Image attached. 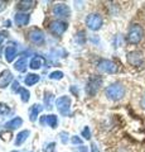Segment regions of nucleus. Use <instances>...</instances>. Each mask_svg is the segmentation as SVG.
<instances>
[{
  "label": "nucleus",
  "instance_id": "4",
  "mask_svg": "<svg viewBox=\"0 0 145 152\" xmlns=\"http://www.w3.org/2000/svg\"><path fill=\"white\" fill-rule=\"evenodd\" d=\"M56 105H57L58 112L62 114V115L68 117L69 114H71V99H69V96L63 95V96L58 98L57 100H56Z\"/></svg>",
  "mask_w": 145,
  "mask_h": 152
},
{
  "label": "nucleus",
  "instance_id": "34",
  "mask_svg": "<svg viewBox=\"0 0 145 152\" xmlns=\"http://www.w3.org/2000/svg\"><path fill=\"white\" fill-rule=\"evenodd\" d=\"M0 136L3 137V140H9L10 138V133H8V134L6 133H0Z\"/></svg>",
  "mask_w": 145,
  "mask_h": 152
},
{
  "label": "nucleus",
  "instance_id": "13",
  "mask_svg": "<svg viewBox=\"0 0 145 152\" xmlns=\"http://www.w3.org/2000/svg\"><path fill=\"white\" fill-rule=\"evenodd\" d=\"M14 20H15V23L19 27H24L29 23L30 17L25 13H18V14H15V17H14Z\"/></svg>",
  "mask_w": 145,
  "mask_h": 152
},
{
  "label": "nucleus",
  "instance_id": "29",
  "mask_svg": "<svg viewBox=\"0 0 145 152\" xmlns=\"http://www.w3.org/2000/svg\"><path fill=\"white\" fill-rule=\"evenodd\" d=\"M59 137H61V141H62V143H67V142H68V133L61 132L59 133Z\"/></svg>",
  "mask_w": 145,
  "mask_h": 152
},
{
  "label": "nucleus",
  "instance_id": "7",
  "mask_svg": "<svg viewBox=\"0 0 145 152\" xmlns=\"http://www.w3.org/2000/svg\"><path fill=\"white\" fill-rule=\"evenodd\" d=\"M28 39H29L32 43L34 45H43L44 41H45V37H44V33L42 32L38 28H33L28 32Z\"/></svg>",
  "mask_w": 145,
  "mask_h": 152
},
{
  "label": "nucleus",
  "instance_id": "37",
  "mask_svg": "<svg viewBox=\"0 0 145 152\" xmlns=\"http://www.w3.org/2000/svg\"><path fill=\"white\" fill-rule=\"evenodd\" d=\"M4 41V36L3 34H0V45H1V42Z\"/></svg>",
  "mask_w": 145,
  "mask_h": 152
},
{
  "label": "nucleus",
  "instance_id": "6",
  "mask_svg": "<svg viewBox=\"0 0 145 152\" xmlns=\"http://www.w3.org/2000/svg\"><path fill=\"white\" fill-rule=\"evenodd\" d=\"M102 23H104V20H102L100 14H90L86 18V26L91 31H99L102 27Z\"/></svg>",
  "mask_w": 145,
  "mask_h": 152
},
{
  "label": "nucleus",
  "instance_id": "31",
  "mask_svg": "<svg viewBox=\"0 0 145 152\" xmlns=\"http://www.w3.org/2000/svg\"><path fill=\"white\" fill-rule=\"evenodd\" d=\"M71 142L73 145H81L82 143V140L79 138V137H77V136H73L72 138H71Z\"/></svg>",
  "mask_w": 145,
  "mask_h": 152
},
{
  "label": "nucleus",
  "instance_id": "1",
  "mask_svg": "<svg viewBox=\"0 0 145 152\" xmlns=\"http://www.w3.org/2000/svg\"><path fill=\"white\" fill-rule=\"evenodd\" d=\"M106 96L110 99V100H114V102H118L120 99L124 98L125 95V86L120 83H114L109 85L106 88Z\"/></svg>",
  "mask_w": 145,
  "mask_h": 152
},
{
  "label": "nucleus",
  "instance_id": "11",
  "mask_svg": "<svg viewBox=\"0 0 145 152\" xmlns=\"http://www.w3.org/2000/svg\"><path fill=\"white\" fill-rule=\"evenodd\" d=\"M40 124L42 126H49L50 128H56L58 124V118L54 114H48V115H43L40 118Z\"/></svg>",
  "mask_w": 145,
  "mask_h": 152
},
{
  "label": "nucleus",
  "instance_id": "20",
  "mask_svg": "<svg viewBox=\"0 0 145 152\" xmlns=\"http://www.w3.org/2000/svg\"><path fill=\"white\" fill-rule=\"evenodd\" d=\"M22 124H23V119H22V118H19V117H17V118H14V119L9 121L8 123H5V127L10 128V129H15V128L20 127Z\"/></svg>",
  "mask_w": 145,
  "mask_h": 152
},
{
  "label": "nucleus",
  "instance_id": "32",
  "mask_svg": "<svg viewBox=\"0 0 145 152\" xmlns=\"http://www.w3.org/2000/svg\"><path fill=\"white\" fill-rule=\"evenodd\" d=\"M76 151L77 152H88V148L86 146H79V147H77V148H76Z\"/></svg>",
  "mask_w": 145,
  "mask_h": 152
},
{
  "label": "nucleus",
  "instance_id": "18",
  "mask_svg": "<svg viewBox=\"0 0 145 152\" xmlns=\"http://www.w3.org/2000/svg\"><path fill=\"white\" fill-rule=\"evenodd\" d=\"M15 56H17L15 47H13V46L6 47V48H5V60L8 61V62H12V61L15 58Z\"/></svg>",
  "mask_w": 145,
  "mask_h": 152
},
{
  "label": "nucleus",
  "instance_id": "17",
  "mask_svg": "<svg viewBox=\"0 0 145 152\" xmlns=\"http://www.w3.org/2000/svg\"><path fill=\"white\" fill-rule=\"evenodd\" d=\"M42 110H43V107H42L40 104H34L33 107H30V121L34 122Z\"/></svg>",
  "mask_w": 145,
  "mask_h": 152
},
{
  "label": "nucleus",
  "instance_id": "16",
  "mask_svg": "<svg viewBox=\"0 0 145 152\" xmlns=\"http://www.w3.org/2000/svg\"><path fill=\"white\" fill-rule=\"evenodd\" d=\"M40 80V77L38 75H35V74H28L27 75V77L24 79V83L27 86H33V85H35L37 83H38Z\"/></svg>",
  "mask_w": 145,
  "mask_h": 152
},
{
  "label": "nucleus",
  "instance_id": "28",
  "mask_svg": "<svg viewBox=\"0 0 145 152\" xmlns=\"http://www.w3.org/2000/svg\"><path fill=\"white\" fill-rule=\"evenodd\" d=\"M82 137H83L85 140H90V138H91V131H90V128H88V127L83 128V131H82Z\"/></svg>",
  "mask_w": 145,
  "mask_h": 152
},
{
  "label": "nucleus",
  "instance_id": "3",
  "mask_svg": "<svg viewBox=\"0 0 145 152\" xmlns=\"http://www.w3.org/2000/svg\"><path fill=\"white\" fill-rule=\"evenodd\" d=\"M102 86V77L97 75H93L88 79L87 85H86V93L90 96H95L97 94V91L100 90V88Z\"/></svg>",
  "mask_w": 145,
  "mask_h": 152
},
{
  "label": "nucleus",
  "instance_id": "8",
  "mask_svg": "<svg viewBox=\"0 0 145 152\" xmlns=\"http://www.w3.org/2000/svg\"><path fill=\"white\" fill-rule=\"evenodd\" d=\"M126 58H128V62L131 65V66H135V67H140L143 64H144V57H143V53L139 51H131L126 55Z\"/></svg>",
  "mask_w": 145,
  "mask_h": 152
},
{
  "label": "nucleus",
  "instance_id": "38",
  "mask_svg": "<svg viewBox=\"0 0 145 152\" xmlns=\"http://www.w3.org/2000/svg\"><path fill=\"white\" fill-rule=\"evenodd\" d=\"M14 152H15V151H14Z\"/></svg>",
  "mask_w": 145,
  "mask_h": 152
},
{
  "label": "nucleus",
  "instance_id": "24",
  "mask_svg": "<svg viewBox=\"0 0 145 152\" xmlns=\"http://www.w3.org/2000/svg\"><path fill=\"white\" fill-rule=\"evenodd\" d=\"M74 42L78 45H83L86 42V36H85V33L83 32H79L76 34V37H74Z\"/></svg>",
  "mask_w": 145,
  "mask_h": 152
},
{
  "label": "nucleus",
  "instance_id": "2",
  "mask_svg": "<svg viewBox=\"0 0 145 152\" xmlns=\"http://www.w3.org/2000/svg\"><path fill=\"white\" fill-rule=\"evenodd\" d=\"M143 36H144V31L141 26L133 24L129 28V32H128V42L130 45H138L143 39Z\"/></svg>",
  "mask_w": 145,
  "mask_h": 152
},
{
  "label": "nucleus",
  "instance_id": "25",
  "mask_svg": "<svg viewBox=\"0 0 145 152\" xmlns=\"http://www.w3.org/2000/svg\"><path fill=\"white\" fill-rule=\"evenodd\" d=\"M9 113H10V108H9L6 104L0 103V115H1V117H5V115H8Z\"/></svg>",
  "mask_w": 145,
  "mask_h": 152
},
{
  "label": "nucleus",
  "instance_id": "12",
  "mask_svg": "<svg viewBox=\"0 0 145 152\" xmlns=\"http://www.w3.org/2000/svg\"><path fill=\"white\" fill-rule=\"evenodd\" d=\"M13 81V74L9 70H5L0 74V89L6 88Z\"/></svg>",
  "mask_w": 145,
  "mask_h": 152
},
{
  "label": "nucleus",
  "instance_id": "36",
  "mask_svg": "<svg viewBox=\"0 0 145 152\" xmlns=\"http://www.w3.org/2000/svg\"><path fill=\"white\" fill-rule=\"evenodd\" d=\"M141 107L145 109V95L143 96V99H141Z\"/></svg>",
  "mask_w": 145,
  "mask_h": 152
},
{
  "label": "nucleus",
  "instance_id": "26",
  "mask_svg": "<svg viewBox=\"0 0 145 152\" xmlns=\"http://www.w3.org/2000/svg\"><path fill=\"white\" fill-rule=\"evenodd\" d=\"M56 150V143L54 142H49V143H45L43 147V152H54Z\"/></svg>",
  "mask_w": 145,
  "mask_h": 152
},
{
  "label": "nucleus",
  "instance_id": "5",
  "mask_svg": "<svg viewBox=\"0 0 145 152\" xmlns=\"http://www.w3.org/2000/svg\"><path fill=\"white\" fill-rule=\"evenodd\" d=\"M97 69L106 74H116L119 71V66L116 65L114 61L102 58L99 61V64H97Z\"/></svg>",
  "mask_w": 145,
  "mask_h": 152
},
{
  "label": "nucleus",
  "instance_id": "35",
  "mask_svg": "<svg viewBox=\"0 0 145 152\" xmlns=\"http://www.w3.org/2000/svg\"><path fill=\"white\" fill-rule=\"evenodd\" d=\"M4 8H5V3H4V1H0V12H1Z\"/></svg>",
  "mask_w": 145,
  "mask_h": 152
},
{
  "label": "nucleus",
  "instance_id": "10",
  "mask_svg": "<svg viewBox=\"0 0 145 152\" xmlns=\"http://www.w3.org/2000/svg\"><path fill=\"white\" fill-rule=\"evenodd\" d=\"M67 23H64L62 20H56V22H52L49 26V31L50 33H53L54 36H62L64 32L67 31Z\"/></svg>",
  "mask_w": 145,
  "mask_h": 152
},
{
  "label": "nucleus",
  "instance_id": "21",
  "mask_svg": "<svg viewBox=\"0 0 145 152\" xmlns=\"http://www.w3.org/2000/svg\"><path fill=\"white\" fill-rule=\"evenodd\" d=\"M34 1H32V0H23V1H19L18 3V9L19 10H29V9L33 8L34 5Z\"/></svg>",
  "mask_w": 145,
  "mask_h": 152
},
{
  "label": "nucleus",
  "instance_id": "14",
  "mask_svg": "<svg viewBox=\"0 0 145 152\" xmlns=\"http://www.w3.org/2000/svg\"><path fill=\"white\" fill-rule=\"evenodd\" d=\"M43 62H44V58L42 56H34L29 62V67L32 70H38L43 66Z\"/></svg>",
  "mask_w": 145,
  "mask_h": 152
},
{
  "label": "nucleus",
  "instance_id": "23",
  "mask_svg": "<svg viewBox=\"0 0 145 152\" xmlns=\"http://www.w3.org/2000/svg\"><path fill=\"white\" fill-rule=\"evenodd\" d=\"M19 94H20V98H22V102H24V103H27V102H29V99H30V93L28 91L27 89H20V91H19Z\"/></svg>",
  "mask_w": 145,
  "mask_h": 152
},
{
  "label": "nucleus",
  "instance_id": "15",
  "mask_svg": "<svg viewBox=\"0 0 145 152\" xmlns=\"http://www.w3.org/2000/svg\"><path fill=\"white\" fill-rule=\"evenodd\" d=\"M30 132L29 131H22L17 134V138H15V146H22L24 142L27 141V138L29 137Z\"/></svg>",
  "mask_w": 145,
  "mask_h": 152
},
{
  "label": "nucleus",
  "instance_id": "30",
  "mask_svg": "<svg viewBox=\"0 0 145 152\" xmlns=\"http://www.w3.org/2000/svg\"><path fill=\"white\" fill-rule=\"evenodd\" d=\"M12 91H13V93L20 91V84H19V81H14V83H13V86H12Z\"/></svg>",
  "mask_w": 145,
  "mask_h": 152
},
{
  "label": "nucleus",
  "instance_id": "9",
  "mask_svg": "<svg viewBox=\"0 0 145 152\" xmlns=\"http://www.w3.org/2000/svg\"><path fill=\"white\" fill-rule=\"evenodd\" d=\"M52 13H53V15L57 18H68L69 14H71V9H69V7L66 5V4L61 3V4H56L53 7Z\"/></svg>",
  "mask_w": 145,
  "mask_h": 152
},
{
  "label": "nucleus",
  "instance_id": "27",
  "mask_svg": "<svg viewBox=\"0 0 145 152\" xmlns=\"http://www.w3.org/2000/svg\"><path fill=\"white\" fill-rule=\"evenodd\" d=\"M62 77H63L62 71H54V72H52L49 75V79H52V80H61Z\"/></svg>",
  "mask_w": 145,
  "mask_h": 152
},
{
  "label": "nucleus",
  "instance_id": "33",
  "mask_svg": "<svg viewBox=\"0 0 145 152\" xmlns=\"http://www.w3.org/2000/svg\"><path fill=\"white\" fill-rule=\"evenodd\" d=\"M91 152H100L99 147H97L95 143H92V145H91Z\"/></svg>",
  "mask_w": 145,
  "mask_h": 152
},
{
  "label": "nucleus",
  "instance_id": "19",
  "mask_svg": "<svg viewBox=\"0 0 145 152\" xmlns=\"http://www.w3.org/2000/svg\"><path fill=\"white\" fill-rule=\"evenodd\" d=\"M28 66V62H27V58L25 57H22V58H19L15 64H14V69H15L17 71H20V72H23Z\"/></svg>",
  "mask_w": 145,
  "mask_h": 152
},
{
  "label": "nucleus",
  "instance_id": "22",
  "mask_svg": "<svg viewBox=\"0 0 145 152\" xmlns=\"http://www.w3.org/2000/svg\"><path fill=\"white\" fill-rule=\"evenodd\" d=\"M53 100H54V96L52 93H47L45 96H44V104H45V108H52V104H53Z\"/></svg>",
  "mask_w": 145,
  "mask_h": 152
}]
</instances>
